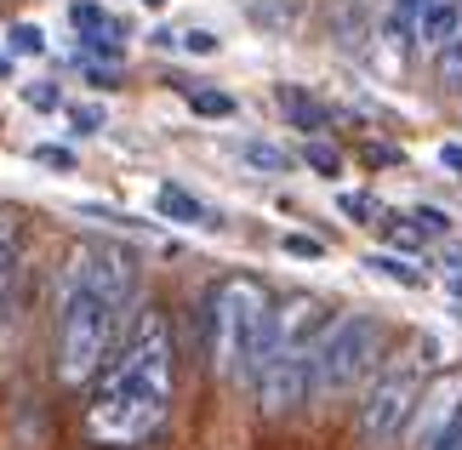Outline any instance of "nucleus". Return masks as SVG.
<instances>
[{
	"mask_svg": "<svg viewBox=\"0 0 462 450\" xmlns=\"http://www.w3.org/2000/svg\"><path fill=\"white\" fill-rule=\"evenodd\" d=\"M137 257L115 240H86L63 262L51 308V371L63 388H92L109 365L120 331L137 314Z\"/></svg>",
	"mask_w": 462,
	"mask_h": 450,
	"instance_id": "obj_1",
	"label": "nucleus"
},
{
	"mask_svg": "<svg viewBox=\"0 0 462 450\" xmlns=\"http://www.w3.org/2000/svg\"><path fill=\"white\" fill-rule=\"evenodd\" d=\"M177 393V342L171 319L154 302H137L132 326L120 331L109 365L92 382V405H86V434L109 450H137L149 445L171 417Z\"/></svg>",
	"mask_w": 462,
	"mask_h": 450,
	"instance_id": "obj_2",
	"label": "nucleus"
},
{
	"mask_svg": "<svg viewBox=\"0 0 462 450\" xmlns=\"http://www.w3.org/2000/svg\"><path fill=\"white\" fill-rule=\"evenodd\" d=\"M274 326V297L252 274H223L206 291V365L228 388H252L263 342Z\"/></svg>",
	"mask_w": 462,
	"mask_h": 450,
	"instance_id": "obj_3",
	"label": "nucleus"
},
{
	"mask_svg": "<svg viewBox=\"0 0 462 450\" xmlns=\"http://www.w3.org/2000/svg\"><path fill=\"white\" fill-rule=\"evenodd\" d=\"M326 308L314 297H291L274 308V326L269 342H263V359H257V376H252V399L269 410V417H291L314 399V348H319V331H326Z\"/></svg>",
	"mask_w": 462,
	"mask_h": 450,
	"instance_id": "obj_4",
	"label": "nucleus"
},
{
	"mask_svg": "<svg viewBox=\"0 0 462 450\" xmlns=\"http://www.w3.org/2000/svg\"><path fill=\"white\" fill-rule=\"evenodd\" d=\"M439 359V342L434 336H417L411 348L388 354L371 382L360 388V405H354V434H360L365 450H400L405 427L417 417V399L429 388V371Z\"/></svg>",
	"mask_w": 462,
	"mask_h": 450,
	"instance_id": "obj_5",
	"label": "nucleus"
},
{
	"mask_svg": "<svg viewBox=\"0 0 462 450\" xmlns=\"http://www.w3.org/2000/svg\"><path fill=\"white\" fill-rule=\"evenodd\" d=\"M388 348V326L365 308H348V314H331L326 331H319V348H314V393L319 399H337V393H354L371 382V371L383 365Z\"/></svg>",
	"mask_w": 462,
	"mask_h": 450,
	"instance_id": "obj_6",
	"label": "nucleus"
},
{
	"mask_svg": "<svg viewBox=\"0 0 462 450\" xmlns=\"http://www.w3.org/2000/svg\"><path fill=\"white\" fill-rule=\"evenodd\" d=\"M457 417H462V371H439V376H429V388H422L417 417H411V427H405L400 450H429Z\"/></svg>",
	"mask_w": 462,
	"mask_h": 450,
	"instance_id": "obj_7",
	"label": "nucleus"
},
{
	"mask_svg": "<svg viewBox=\"0 0 462 450\" xmlns=\"http://www.w3.org/2000/svg\"><path fill=\"white\" fill-rule=\"evenodd\" d=\"M23 257H29V217L17 206H0V314L23 280Z\"/></svg>",
	"mask_w": 462,
	"mask_h": 450,
	"instance_id": "obj_8",
	"label": "nucleus"
},
{
	"mask_svg": "<svg viewBox=\"0 0 462 450\" xmlns=\"http://www.w3.org/2000/svg\"><path fill=\"white\" fill-rule=\"evenodd\" d=\"M457 29H462V0H429V6L411 17V46L429 51V58H439Z\"/></svg>",
	"mask_w": 462,
	"mask_h": 450,
	"instance_id": "obj_9",
	"label": "nucleus"
},
{
	"mask_svg": "<svg viewBox=\"0 0 462 450\" xmlns=\"http://www.w3.org/2000/svg\"><path fill=\"white\" fill-rule=\"evenodd\" d=\"M154 217H166V223H183V228H217L211 223V206L200 200V194H189V188H154Z\"/></svg>",
	"mask_w": 462,
	"mask_h": 450,
	"instance_id": "obj_10",
	"label": "nucleus"
},
{
	"mask_svg": "<svg viewBox=\"0 0 462 450\" xmlns=\"http://www.w3.org/2000/svg\"><path fill=\"white\" fill-rule=\"evenodd\" d=\"M274 103H280V115H286L297 132H326V120H331L303 86H274Z\"/></svg>",
	"mask_w": 462,
	"mask_h": 450,
	"instance_id": "obj_11",
	"label": "nucleus"
},
{
	"mask_svg": "<svg viewBox=\"0 0 462 450\" xmlns=\"http://www.w3.org/2000/svg\"><path fill=\"white\" fill-rule=\"evenodd\" d=\"M75 58L80 63H120L126 58V41H120V23H109V29H80L75 34Z\"/></svg>",
	"mask_w": 462,
	"mask_h": 450,
	"instance_id": "obj_12",
	"label": "nucleus"
},
{
	"mask_svg": "<svg viewBox=\"0 0 462 450\" xmlns=\"http://www.w3.org/2000/svg\"><path fill=\"white\" fill-rule=\"evenodd\" d=\"M365 268H371V274H383V280H400V285H411V291H422V285H429V274H422L417 262H405L400 251H371V257H365Z\"/></svg>",
	"mask_w": 462,
	"mask_h": 450,
	"instance_id": "obj_13",
	"label": "nucleus"
},
{
	"mask_svg": "<svg viewBox=\"0 0 462 450\" xmlns=\"http://www.w3.org/2000/svg\"><path fill=\"white\" fill-rule=\"evenodd\" d=\"M240 160H245V166H252V171H269V177H280V171H291V154L286 149H274V142H240Z\"/></svg>",
	"mask_w": 462,
	"mask_h": 450,
	"instance_id": "obj_14",
	"label": "nucleus"
},
{
	"mask_svg": "<svg viewBox=\"0 0 462 450\" xmlns=\"http://www.w3.org/2000/svg\"><path fill=\"white\" fill-rule=\"evenodd\" d=\"M429 6V0H388V17H383V34L394 46H411V17Z\"/></svg>",
	"mask_w": 462,
	"mask_h": 450,
	"instance_id": "obj_15",
	"label": "nucleus"
},
{
	"mask_svg": "<svg viewBox=\"0 0 462 450\" xmlns=\"http://www.w3.org/2000/svg\"><path fill=\"white\" fill-rule=\"evenodd\" d=\"M434 75H439V86H446L451 97H462V29L446 41V51L434 58Z\"/></svg>",
	"mask_w": 462,
	"mask_h": 450,
	"instance_id": "obj_16",
	"label": "nucleus"
},
{
	"mask_svg": "<svg viewBox=\"0 0 462 450\" xmlns=\"http://www.w3.org/2000/svg\"><path fill=\"white\" fill-rule=\"evenodd\" d=\"M6 51L12 58H46V29L41 23H12L6 29Z\"/></svg>",
	"mask_w": 462,
	"mask_h": 450,
	"instance_id": "obj_17",
	"label": "nucleus"
},
{
	"mask_svg": "<svg viewBox=\"0 0 462 450\" xmlns=\"http://www.w3.org/2000/svg\"><path fill=\"white\" fill-rule=\"evenodd\" d=\"M183 97H189V109H194V115H206V120H228V115L240 109V103L228 97V92H200V86H183Z\"/></svg>",
	"mask_w": 462,
	"mask_h": 450,
	"instance_id": "obj_18",
	"label": "nucleus"
},
{
	"mask_svg": "<svg viewBox=\"0 0 462 450\" xmlns=\"http://www.w3.org/2000/svg\"><path fill=\"white\" fill-rule=\"evenodd\" d=\"M337 211H343V217H354V223H371V228H377L383 223V200H377V194H337Z\"/></svg>",
	"mask_w": 462,
	"mask_h": 450,
	"instance_id": "obj_19",
	"label": "nucleus"
},
{
	"mask_svg": "<svg viewBox=\"0 0 462 450\" xmlns=\"http://www.w3.org/2000/svg\"><path fill=\"white\" fill-rule=\"evenodd\" d=\"M17 97H23V109H34V115H51V109H58V86H51V80H34V86H17Z\"/></svg>",
	"mask_w": 462,
	"mask_h": 450,
	"instance_id": "obj_20",
	"label": "nucleus"
},
{
	"mask_svg": "<svg viewBox=\"0 0 462 450\" xmlns=\"http://www.w3.org/2000/svg\"><path fill=\"white\" fill-rule=\"evenodd\" d=\"M69 23H75V34H80V29H109L115 17L103 12L97 0H69Z\"/></svg>",
	"mask_w": 462,
	"mask_h": 450,
	"instance_id": "obj_21",
	"label": "nucleus"
},
{
	"mask_svg": "<svg viewBox=\"0 0 462 450\" xmlns=\"http://www.w3.org/2000/svg\"><path fill=\"white\" fill-rule=\"evenodd\" d=\"M377 228H383L400 251H417V234H422V228H417L411 217H400V211H383V223H377Z\"/></svg>",
	"mask_w": 462,
	"mask_h": 450,
	"instance_id": "obj_22",
	"label": "nucleus"
},
{
	"mask_svg": "<svg viewBox=\"0 0 462 450\" xmlns=\"http://www.w3.org/2000/svg\"><path fill=\"white\" fill-rule=\"evenodd\" d=\"M177 51H189V58H217L223 41L211 29H183V34H177Z\"/></svg>",
	"mask_w": 462,
	"mask_h": 450,
	"instance_id": "obj_23",
	"label": "nucleus"
},
{
	"mask_svg": "<svg viewBox=\"0 0 462 450\" xmlns=\"http://www.w3.org/2000/svg\"><path fill=\"white\" fill-rule=\"evenodd\" d=\"M303 160H309L319 177H337V171H343V154H337L331 142H303Z\"/></svg>",
	"mask_w": 462,
	"mask_h": 450,
	"instance_id": "obj_24",
	"label": "nucleus"
},
{
	"mask_svg": "<svg viewBox=\"0 0 462 450\" xmlns=\"http://www.w3.org/2000/svg\"><path fill=\"white\" fill-rule=\"evenodd\" d=\"M69 125H75V137H97L103 132V109L97 103H75V109H69Z\"/></svg>",
	"mask_w": 462,
	"mask_h": 450,
	"instance_id": "obj_25",
	"label": "nucleus"
},
{
	"mask_svg": "<svg viewBox=\"0 0 462 450\" xmlns=\"http://www.w3.org/2000/svg\"><path fill=\"white\" fill-rule=\"evenodd\" d=\"M280 251H286V257H309V262L326 257V245H319L314 234H286V240H280Z\"/></svg>",
	"mask_w": 462,
	"mask_h": 450,
	"instance_id": "obj_26",
	"label": "nucleus"
},
{
	"mask_svg": "<svg viewBox=\"0 0 462 450\" xmlns=\"http://www.w3.org/2000/svg\"><path fill=\"white\" fill-rule=\"evenodd\" d=\"M411 223H417L422 234H451V217H446L439 206H417V211H411Z\"/></svg>",
	"mask_w": 462,
	"mask_h": 450,
	"instance_id": "obj_27",
	"label": "nucleus"
},
{
	"mask_svg": "<svg viewBox=\"0 0 462 450\" xmlns=\"http://www.w3.org/2000/svg\"><path fill=\"white\" fill-rule=\"evenodd\" d=\"M34 160H41V166H51V171H75V154L58 149V142H41V149H34Z\"/></svg>",
	"mask_w": 462,
	"mask_h": 450,
	"instance_id": "obj_28",
	"label": "nucleus"
},
{
	"mask_svg": "<svg viewBox=\"0 0 462 450\" xmlns=\"http://www.w3.org/2000/svg\"><path fill=\"white\" fill-rule=\"evenodd\" d=\"M429 450H462V417H457V422H451V427H446V434H439Z\"/></svg>",
	"mask_w": 462,
	"mask_h": 450,
	"instance_id": "obj_29",
	"label": "nucleus"
},
{
	"mask_svg": "<svg viewBox=\"0 0 462 450\" xmlns=\"http://www.w3.org/2000/svg\"><path fill=\"white\" fill-rule=\"evenodd\" d=\"M439 166H446V171H462V142H439Z\"/></svg>",
	"mask_w": 462,
	"mask_h": 450,
	"instance_id": "obj_30",
	"label": "nucleus"
},
{
	"mask_svg": "<svg viewBox=\"0 0 462 450\" xmlns=\"http://www.w3.org/2000/svg\"><path fill=\"white\" fill-rule=\"evenodd\" d=\"M0 80H12V51L0 46Z\"/></svg>",
	"mask_w": 462,
	"mask_h": 450,
	"instance_id": "obj_31",
	"label": "nucleus"
},
{
	"mask_svg": "<svg viewBox=\"0 0 462 450\" xmlns=\"http://www.w3.org/2000/svg\"><path fill=\"white\" fill-rule=\"evenodd\" d=\"M143 6H166V0H143Z\"/></svg>",
	"mask_w": 462,
	"mask_h": 450,
	"instance_id": "obj_32",
	"label": "nucleus"
}]
</instances>
